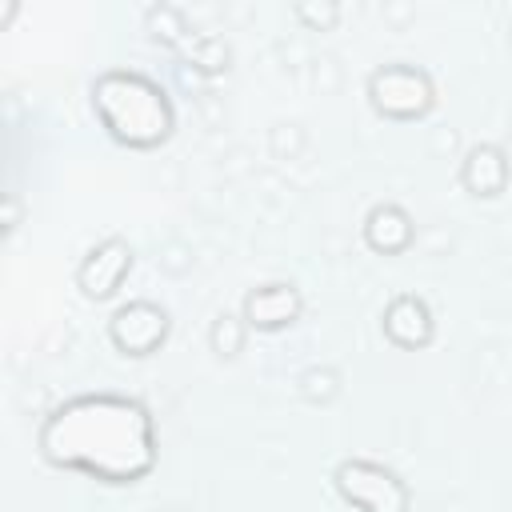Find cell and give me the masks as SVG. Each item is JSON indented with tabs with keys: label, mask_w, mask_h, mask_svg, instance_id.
<instances>
[{
	"label": "cell",
	"mask_w": 512,
	"mask_h": 512,
	"mask_svg": "<svg viewBox=\"0 0 512 512\" xmlns=\"http://www.w3.org/2000/svg\"><path fill=\"white\" fill-rule=\"evenodd\" d=\"M244 320H236V316H216V324H212V332H208V340H212V352H220V356H236L240 352V344H244Z\"/></svg>",
	"instance_id": "obj_11"
},
{
	"label": "cell",
	"mask_w": 512,
	"mask_h": 512,
	"mask_svg": "<svg viewBox=\"0 0 512 512\" xmlns=\"http://www.w3.org/2000/svg\"><path fill=\"white\" fill-rule=\"evenodd\" d=\"M36 448L52 468L104 484H136L156 464V420L136 396L80 392L40 420Z\"/></svg>",
	"instance_id": "obj_1"
},
{
	"label": "cell",
	"mask_w": 512,
	"mask_h": 512,
	"mask_svg": "<svg viewBox=\"0 0 512 512\" xmlns=\"http://www.w3.org/2000/svg\"><path fill=\"white\" fill-rule=\"evenodd\" d=\"M304 312V296L292 280H268L248 288L244 304H240V320L256 332H280L288 324H296Z\"/></svg>",
	"instance_id": "obj_7"
},
{
	"label": "cell",
	"mask_w": 512,
	"mask_h": 512,
	"mask_svg": "<svg viewBox=\"0 0 512 512\" xmlns=\"http://www.w3.org/2000/svg\"><path fill=\"white\" fill-rule=\"evenodd\" d=\"M360 232H364V244L372 252H380V256H400L416 240V224H412V216L396 200L372 204L368 216H364V224H360Z\"/></svg>",
	"instance_id": "obj_10"
},
{
	"label": "cell",
	"mask_w": 512,
	"mask_h": 512,
	"mask_svg": "<svg viewBox=\"0 0 512 512\" xmlns=\"http://www.w3.org/2000/svg\"><path fill=\"white\" fill-rule=\"evenodd\" d=\"M88 100L100 128L124 148H140V152L160 148L176 128V108L168 88L136 68L100 72L88 88Z\"/></svg>",
	"instance_id": "obj_2"
},
{
	"label": "cell",
	"mask_w": 512,
	"mask_h": 512,
	"mask_svg": "<svg viewBox=\"0 0 512 512\" xmlns=\"http://www.w3.org/2000/svg\"><path fill=\"white\" fill-rule=\"evenodd\" d=\"M132 260H136L132 244L124 236H108V240L92 244L80 256V264H76V288L88 300H112L124 288V280L132 272Z\"/></svg>",
	"instance_id": "obj_6"
},
{
	"label": "cell",
	"mask_w": 512,
	"mask_h": 512,
	"mask_svg": "<svg viewBox=\"0 0 512 512\" xmlns=\"http://www.w3.org/2000/svg\"><path fill=\"white\" fill-rule=\"evenodd\" d=\"M508 152L492 140H480L464 152L460 160V188L468 196H480V200H496L504 188H508Z\"/></svg>",
	"instance_id": "obj_9"
},
{
	"label": "cell",
	"mask_w": 512,
	"mask_h": 512,
	"mask_svg": "<svg viewBox=\"0 0 512 512\" xmlns=\"http://www.w3.org/2000/svg\"><path fill=\"white\" fill-rule=\"evenodd\" d=\"M168 328H172L168 308H160L156 300H128L112 312L108 340L120 356H152L164 348Z\"/></svg>",
	"instance_id": "obj_5"
},
{
	"label": "cell",
	"mask_w": 512,
	"mask_h": 512,
	"mask_svg": "<svg viewBox=\"0 0 512 512\" xmlns=\"http://www.w3.org/2000/svg\"><path fill=\"white\" fill-rule=\"evenodd\" d=\"M364 96L376 116L408 124V120H424L436 108V80L420 64L392 60V64H380L368 72Z\"/></svg>",
	"instance_id": "obj_3"
},
{
	"label": "cell",
	"mask_w": 512,
	"mask_h": 512,
	"mask_svg": "<svg viewBox=\"0 0 512 512\" xmlns=\"http://www.w3.org/2000/svg\"><path fill=\"white\" fill-rule=\"evenodd\" d=\"M380 328H384V340L404 348V352H416L424 344H432L436 336V320H432V308L424 296L416 292H400L384 304L380 312Z\"/></svg>",
	"instance_id": "obj_8"
},
{
	"label": "cell",
	"mask_w": 512,
	"mask_h": 512,
	"mask_svg": "<svg viewBox=\"0 0 512 512\" xmlns=\"http://www.w3.org/2000/svg\"><path fill=\"white\" fill-rule=\"evenodd\" d=\"M332 484L340 500L356 512H408L412 504V492L400 480V472L368 456H344L332 468Z\"/></svg>",
	"instance_id": "obj_4"
}]
</instances>
